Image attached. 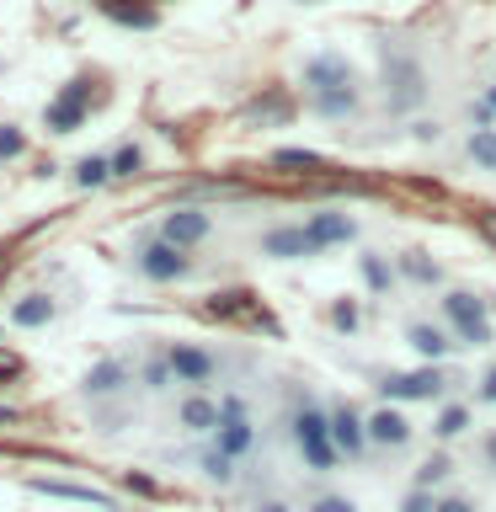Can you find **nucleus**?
Masks as SVG:
<instances>
[{
    "instance_id": "f257e3e1",
    "label": "nucleus",
    "mask_w": 496,
    "mask_h": 512,
    "mask_svg": "<svg viewBox=\"0 0 496 512\" xmlns=\"http://www.w3.org/2000/svg\"><path fill=\"white\" fill-rule=\"evenodd\" d=\"M288 443H294V454H299V464H304L310 475L347 470L342 448H336V438H331V416H326V406H320V400H310V395H299L294 411H288Z\"/></svg>"
},
{
    "instance_id": "f03ea898",
    "label": "nucleus",
    "mask_w": 496,
    "mask_h": 512,
    "mask_svg": "<svg viewBox=\"0 0 496 512\" xmlns=\"http://www.w3.org/2000/svg\"><path fill=\"white\" fill-rule=\"evenodd\" d=\"M379 86H384V112L390 118H411L427 107V64L400 43H379Z\"/></svg>"
},
{
    "instance_id": "7ed1b4c3",
    "label": "nucleus",
    "mask_w": 496,
    "mask_h": 512,
    "mask_svg": "<svg viewBox=\"0 0 496 512\" xmlns=\"http://www.w3.org/2000/svg\"><path fill=\"white\" fill-rule=\"evenodd\" d=\"M230 464H251L262 448V422H256L246 395H219V432L208 438Z\"/></svg>"
},
{
    "instance_id": "20e7f679",
    "label": "nucleus",
    "mask_w": 496,
    "mask_h": 512,
    "mask_svg": "<svg viewBox=\"0 0 496 512\" xmlns=\"http://www.w3.org/2000/svg\"><path fill=\"white\" fill-rule=\"evenodd\" d=\"M438 320L454 331L459 347H491V304L480 299L475 288H443Z\"/></svg>"
},
{
    "instance_id": "39448f33",
    "label": "nucleus",
    "mask_w": 496,
    "mask_h": 512,
    "mask_svg": "<svg viewBox=\"0 0 496 512\" xmlns=\"http://www.w3.org/2000/svg\"><path fill=\"white\" fill-rule=\"evenodd\" d=\"M128 267H134L144 283H155V288H176V283H187V278H192L198 256L166 246L160 235H139V240H134V256H128Z\"/></svg>"
},
{
    "instance_id": "423d86ee",
    "label": "nucleus",
    "mask_w": 496,
    "mask_h": 512,
    "mask_svg": "<svg viewBox=\"0 0 496 512\" xmlns=\"http://www.w3.org/2000/svg\"><path fill=\"white\" fill-rule=\"evenodd\" d=\"M448 384H454V374L448 368H400V374H379V400L384 406H422V400H448Z\"/></svg>"
},
{
    "instance_id": "0eeeda50",
    "label": "nucleus",
    "mask_w": 496,
    "mask_h": 512,
    "mask_svg": "<svg viewBox=\"0 0 496 512\" xmlns=\"http://www.w3.org/2000/svg\"><path fill=\"white\" fill-rule=\"evenodd\" d=\"M91 112H96V86H91V75H75V80H64L54 91V102L43 107V128L54 139L80 134V128L91 123Z\"/></svg>"
},
{
    "instance_id": "6e6552de",
    "label": "nucleus",
    "mask_w": 496,
    "mask_h": 512,
    "mask_svg": "<svg viewBox=\"0 0 496 512\" xmlns=\"http://www.w3.org/2000/svg\"><path fill=\"white\" fill-rule=\"evenodd\" d=\"M128 390H134V363L128 358H96L86 374H80V400L86 406H118V400H128Z\"/></svg>"
},
{
    "instance_id": "1a4fd4ad",
    "label": "nucleus",
    "mask_w": 496,
    "mask_h": 512,
    "mask_svg": "<svg viewBox=\"0 0 496 512\" xmlns=\"http://www.w3.org/2000/svg\"><path fill=\"white\" fill-rule=\"evenodd\" d=\"M166 246L176 251H198L214 240V208H203V203H176L166 219H160V230H155Z\"/></svg>"
},
{
    "instance_id": "9d476101",
    "label": "nucleus",
    "mask_w": 496,
    "mask_h": 512,
    "mask_svg": "<svg viewBox=\"0 0 496 512\" xmlns=\"http://www.w3.org/2000/svg\"><path fill=\"white\" fill-rule=\"evenodd\" d=\"M299 86L304 91H342V86H363V80H358V64L342 48H320V54L299 64Z\"/></svg>"
},
{
    "instance_id": "9b49d317",
    "label": "nucleus",
    "mask_w": 496,
    "mask_h": 512,
    "mask_svg": "<svg viewBox=\"0 0 496 512\" xmlns=\"http://www.w3.org/2000/svg\"><path fill=\"white\" fill-rule=\"evenodd\" d=\"M166 363L176 384H187V390H208L219 379V352L203 342H166Z\"/></svg>"
},
{
    "instance_id": "f8f14e48",
    "label": "nucleus",
    "mask_w": 496,
    "mask_h": 512,
    "mask_svg": "<svg viewBox=\"0 0 496 512\" xmlns=\"http://www.w3.org/2000/svg\"><path fill=\"white\" fill-rule=\"evenodd\" d=\"M304 235H310L315 256H326V251H342L358 240V219H352L347 208L326 203V208H315V214H304Z\"/></svg>"
},
{
    "instance_id": "ddd939ff",
    "label": "nucleus",
    "mask_w": 496,
    "mask_h": 512,
    "mask_svg": "<svg viewBox=\"0 0 496 512\" xmlns=\"http://www.w3.org/2000/svg\"><path fill=\"white\" fill-rule=\"evenodd\" d=\"M411 438H416V427H411L406 406H384L379 400V406L368 411V448H374V454H406Z\"/></svg>"
},
{
    "instance_id": "4468645a",
    "label": "nucleus",
    "mask_w": 496,
    "mask_h": 512,
    "mask_svg": "<svg viewBox=\"0 0 496 512\" xmlns=\"http://www.w3.org/2000/svg\"><path fill=\"white\" fill-rule=\"evenodd\" d=\"M256 251L267 256V262H310L315 246L310 235H304V219H272L262 235H256Z\"/></svg>"
},
{
    "instance_id": "2eb2a0df",
    "label": "nucleus",
    "mask_w": 496,
    "mask_h": 512,
    "mask_svg": "<svg viewBox=\"0 0 496 512\" xmlns=\"http://www.w3.org/2000/svg\"><path fill=\"white\" fill-rule=\"evenodd\" d=\"M214 320H240V326H256V331H267V336H278V320H272L262 310V299L251 294V288H219L214 299L203 304Z\"/></svg>"
},
{
    "instance_id": "dca6fc26",
    "label": "nucleus",
    "mask_w": 496,
    "mask_h": 512,
    "mask_svg": "<svg viewBox=\"0 0 496 512\" xmlns=\"http://www.w3.org/2000/svg\"><path fill=\"white\" fill-rule=\"evenodd\" d=\"M326 416H331V438H336V448H342V459L347 464L368 459V411L352 406V400H331Z\"/></svg>"
},
{
    "instance_id": "f3484780",
    "label": "nucleus",
    "mask_w": 496,
    "mask_h": 512,
    "mask_svg": "<svg viewBox=\"0 0 496 512\" xmlns=\"http://www.w3.org/2000/svg\"><path fill=\"white\" fill-rule=\"evenodd\" d=\"M176 432H182V438H198V443L214 438L219 432V395L214 390H187L176 400Z\"/></svg>"
},
{
    "instance_id": "a211bd4d",
    "label": "nucleus",
    "mask_w": 496,
    "mask_h": 512,
    "mask_svg": "<svg viewBox=\"0 0 496 512\" xmlns=\"http://www.w3.org/2000/svg\"><path fill=\"white\" fill-rule=\"evenodd\" d=\"M406 342H411V352L422 358L427 368H443L448 358L459 352V342H454V331L443 326V320H427V315H416V320H406Z\"/></svg>"
},
{
    "instance_id": "6ab92c4d",
    "label": "nucleus",
    "mask_w": 496,
    "mask_h": 512,
    "mask_svg": "<svg viewBox=\"0 0 496 512\" xmlns=\"http://www.w3.org/2000/svg\"><path fill=\"white\" fill-rule=\"evenodd\" d=\"M6 320L16 331H43V326H54V320H59V299L48 294V288H27V294L11 299Z\"/></svg>"
},
{
    "instance_id": "aec40b11",
    "label": "nucleus",
    "mask_w": 496,
    "mask_h": 512,
    "mask_svg": "<svg viewBox=\"0 0 496 512\" xmlns=\"http://www.w3.org/2000/svg\"><path fill=\"white\" fill-rule=\"evenodd\" d=\"M27 491H38V496H54V502H80V507H107V512H112V496H107L102 486H86V480L27 475Z\"/></svg>"
},
{
    "instance_id": "412c9836",
    "label": "nucleus",
    "mask_w": 496,
    "mask_h": 512,
    "mask_svg": "<svg viewBox=\"0 0 496 512\" xmlns=\"http://www.w3.org/2000/svg\"><path fill=\"white\" fill-rule=\"evenodd\" d=\"M91 11L112 27H128V32H155L160 27V6H150V0H91Z\"/></svg>"
},
{
    "instance_id": "4be33fe9",
    "label": "nucleus",
    "mask_w": 496,
    "mask_h": 512,
    "mask_svg": "<svg viewBox=\"0 0 496 512\" xmlns=\"http://www.w3.org/2000/svg\"><path fill=\"white\" fill-rule=\"evenodd\" d=\"M304 102H310L315 118L326 123H352L363 112V86H342V91H304Z\"/></svg>"
},
{
    "instance_id": "5701e85b",
    "label": "nucleus",
    "mask_w": 496,
    "mask_h": 512,
    "mask_svg": "<svg viewBox=\"0 0 496 512\" xmlns=\"http://www.w3.org/2000/svg\"><path fill=\"white\" fill-rule=\"evenodd\" d=\"M192 470H198V480H203V486H214V491H235L240 486V464H230L214 443H203L198 454H192Z\"/></svg>"
},
{
    "instance_id": "b1692460",
    "label": "nucleus",
    "mask_w": 496,
    "mask_h": 512,
    "mask_svg": "<svg viewBox=\"0 0 496 512\" xmlns=\"http://www.w3.org/2000/svg\"><path fill=\"white\" fill-rule=\"evenodd\" d=\"M294 96H288L283 86H267L262 96H256V102H246V107H240V118H246V123H267V128H278V123H288V118H294Z\"/></svg>"
},
{
    "instance_id": "393cba45",
    "label": "nucleus",
    "mask_w": 496,
    "mask_h": 512,
    "mask_svg": "<svg viewBox=\"0 0 496 512\" xmlns=\"http://www.w3.org/2000/svg\"><path fill=\"white\" fill-rule=\"evenodd\" d=\"M358 278L368 283V294H374V299H390L395 288H400L395 256H384V251H363V256H358Z\"/></svg>"
},
{
    "instance_id": "a878e982",
    "label": "nucleus",
    "mask_w": 496,
    "mask_h": 512,
    "mask_svg": "<svg viewBox=\"0 0 496 512\" xmlns=\"http://www.w3.org/2000/svg\"><path fill=\"white\" fill-rule=\"evenodd\" d=\"M395 272H400V283H411V288H443V267L432 262V251H422V246L400 251Z\"/></svg>"
},
{
    "instance_id": "bb28decb",
    "label": "nucleus",
    "mask_w": 496,
    "mask_h": 512,
    "mask_svg": "<svg viewBox=\"0 0 496 512\" xmlns=\"http://www.w3.org/2000/svg\"><path fill=\"white\" fill-rule=\"evenodd\" d=\"M470 427H475V411H470V400H443V406H438V422H432V443H438V448H448V443H459Z\"/></svg>"
},
{
    "instance_id": "cd10ccee",
    "label": "nucleus",
    "mask_w": 496,
    "mask_h": 512,
    "mask_svg": "<svg viewBox=\"0 0 496 512\" xmlns=\"http://www.w3.org/2000/svg\"><path fill=\"white\" fill-rule=\"evenodd\" d=\"M267 166L272 171H288V176H326V155H315V150H294V144H278V150L267 155Z\"/></svg>"
},
{
    "instance_id": "c85d7f7f",
    "label": "nucleus",
    "mask_w": 496,
    "mask_h": 512,
    "mask_svg": "<svg viewBox=\"0 0 496 512\" xmlns=\"http://www.w3.org/2000/svg\"><path fill=\"white\" fill-rule=\"evenodd\" d=\"M134 384H139L144 395H166V390H171L176 374H171V363H166V347H160V352H155V347L144 352L139 368H134Z\"/></svg>"
},
{
    "instance_id": "c756f323",
    "label": "nucleus",
    "mask_w": 496,
    "mask_h": 512,
    "mask_svg": "<svg viewBox=\"0 0 496 512\" xmlns=\"http://www.w3.org/2000/svg\"><path fill=\"white\" fill-rule=\"evenodd\" d=\"M112 182V155L107 150H91V155H80L75 166H70V187L75 192H96V187H107Z\"/></svg>"
},
{
    "instance_id": "7c9ffc66",
    "label": "nucleus",
    "mask_w": 496,
    "mask_h": 512,
    "mask_svg": "<svg viewBox=\"0 0 496 512\" xmlns=\"http://www.w3.org/2000/svg\"><path fill=\"white\" fill-rule=\"evenodd\" d=\"M459 464H454V454H448V448H432V454L422 459V470H416V480L411 486H422V491H432V486H443L448 475H454Z\"/></svg>"
},
{
    "instance_id": "2f4dec72",
    "label": "nucleus",
    "mask_w": 496,
    "mask_h": 512,
    "mask_svg": "<svg viewBox=\"0 0 496 512\" xmlns=\"http://www.w3.org/2000/svg\"><path fill=\"white\" fill-rule=\"evenodd\" d=\"M299 512H363V507H358V496H347V491H336V486H320V491L304 496Z\"/></svg>"
},
{
    "instance_id": "473e14b6",
    "label": "nucleus",
    "mask_w": 496,
    "mask_h": 512,
    "mask_svg": "<svg viewBox=\"0 0 496 512\" xmlns=\"http://www.w3.org/2000/svg\"><path fill=\"white\" fill-rule=\"evenodd\" d=\"M107 155H112V182H134V176L144 171V144L139 139L118 144V150H107Z\"/></svg>"
},
{
    "instance_id": "72a5a7b5",
    "label": "nucleus",
    "mask_w": 496,
    "mask_h": 512,
    "mask_svg": "<svg viewBox=\"0 0 496 512\" xmlns=\"http://www.w3.org/2000/svg\"><path fill=\"white\" fill-rule=\"evenodd\" d=\"M326 326L336 331V336H358V326H363V310H358V299H331V310H326Z\"/></svg>"
},
{
    "instance_id": "f704fd0d",
    "label": "nucleus",
    "mask_w": 496,
    "mask_h": 512,
    "mask_svg": "<svg viewBox=\"0 0 496 512\" xmlns=\"http://www.w3.org/2000/svg\"><path fill=\"white\" fill-rule=\"evenodd\" d=\"M464 155H470L480 171H496V128H470V139H464Z\"/></svg>"
},
{
    "instance_id": "c9c22d12",
    "label": "nucleus",
    "mask_w": 496,
    "mask_h": 512,
    "mask_svg": "<svg viewBox=\"0 0 496 512\" xmlns=\"http://www.w3.org/2000/svg\"><path fill=\"white\" fill-rule=\"evenodd\" d=\"M22 155H27V128L0 123V166H6V160H22Z\"/></svg>"
},
{
    "instance_id": "e433bc0d",
    "label": "nucleus",
    "mask_w": 496,
    "mask_h": 512,
    "mask_svg": "<svg viewBox=\"0 0 496 512\" xmlns=\"http://www.w3.org/2000/svg\"><path fill=\"white\" fill-rule=\"evenodd\" d=\"M123 486L134 491V496H144V502H160V496H166V486H160V480L139 475V470H123Z\"/></svg>"
},
{
    "instance_id": "4c0bfd02",
    "label": "nucleus",
    "mask_w": 496,
    "mask_h": 512,
    "mask_svg": "<svg viewBox=\"0 0 496 512\" xmlns=\"http://www.w3.org/2000/svg\"><path fill=\"white\" fill-rule=\"evenodd\" d=\"M395 512H438V491H422V486H411V491L395 502Z\"/></svg>"
},
{
    "instance_id": "58836bf2",
    "label": "nucleus",
    "mask_w": 496,
    "mask_h": 512,
    "mask_svg": "<svg viewBox=\"0 0 496 512\" xmlns=\"http://www.w3.org/2000/svg\"><path fill=\"white\" fill-rule=\"evenodd\" d=\"M22 374H27V363L16 358V352H6V347H0V390H6V384H16Z\"/></svg>"
},
{
    "instance_id": "ea45409f",
    "label": "nucleus",
    "mask_w": 496,
    "mask_h": 512,
    "mask_svg": "<svg viewBox=\"0 0 496 512\" xmlns=\"http://www.w3.org/2000/svg\"><path fill=\"white\" fill-rule=\"evenodd\" d=\"M475 400H480V406H496V363H491V368H480V379H475Z\"/></svg>"
},
{
    "instance_id": "a19ab883",
    "label": "nucleus",
    "mask_w": 496,
    "mask_h": 512,
    "mask_svg": "<svg viewBox=\"0 0 496 512\" xmlns=\"http://www.w3.org/2000/svg\"><path fill=\"white\" fill-rule=\"evenodd\" d=\"M438 512H480V507L470 491H448V496H438Z\"/></svg>"
},
{
    "instance_id": "79ce46f5",
    "label": "nucleus",
    "mask_w": 496,
    "mask_h": 512,
    "mask_svg": "<svg viewBox=\"0 0 496 512\" xmlns=\"http://www.w3.org/2000/svg\"><path fill=\"white\" fill-rule=\"evenodd\" d=\"M475 230H480V240L496 251V208H475Z\"/></svg>"
},
{
    "instance_id": "37998d69",
    "label": "nucleus",
    "mask_w": 496,
    "mask_h": 512,
    "mask_svg": "<svg viewBox=\"0 0 496 512\" xmlns=\"http://www.w3.org/2000/svg\"><path fill=\"white\" fill-rule=\"evenodd\" d=\"M475 454H480V470H486V475L496 480V427L486 432V438H480V448H475Z\"/></svg>"
},
{
    "instance_id": "c03bdc74",
    "label": "nucleus",
    "mask_w": 496,
    "mask_h": 512,
    "mask_svg": "<svg viewBox=\"0 0 496 512\" xmlns=\"http://www.w3.org/2000/svg\"><path fill=\"white\" fill-rule=\"evenodd\" d=\"M251 512H299V507H294V502H283V496H256Z\"/></svg>"
},
{
    "instance_id": "a18cd8bd",
    "label": "nucleus",
    "mask_w": 496,
    "mask_h": 512,
    "mask_svg": "<svg viewBox=\"0 0 496 512\" xmlns=\"http://www.w3.org/2000/svg\"><path fill=\"white\" fill-rule=\"evenodd\" d=\"M470 123H475V128H496V112L486 107V96H480V102H470Z\"/></svg>"
},
{
    "instance_id": "49530a36",
    "label": "nucleus",
    "mask_w": 496,
    "mask_h": 512,
    "mask_svg": "<svg viewBox=\"0 0 496 512\" xmlns=\"http://www.w3.org/2000/svg\"><path fill=\"white\" fill-rule=\"evenodd\" d=\"M411 134L422 139V144H438V123H432V118H416V123H411Z\"/></svg>"
},
{
    "instance_id": "de8ad7c7",
    "label": "nucleus",
    "mask_w": 496,
    "mask_h": 512,
    "mask_svg": "<svg viewBox=\"0 0 496 512\" xmlns=\"http://www.w3.org/2000/svg\"><path fill=\"white\" fill-rule=\"evenodd\" d=\"M16 422H22V411H16V406H0V427H16Z\"/></svg>"
},
{
    "instance_id": "09e8293b",
    "label": "nucleus",
    "mask_w": 496,
    "mask_h": 512,
    "mask_svg": "<svg viewBox=\"0 0 496 512\" xmlns=\"http://www.w3.org/2000/svg\"><path fill=\"white\" fill-rule=\"evenodd\" d=\"M486 107L496 112V80H491V86H486Z\"/></svg>"
},
{
    "instance_id": "8fccbe9b",
    "label": "nucleus",
    "mask_w": 496,
    "mask_h": 512,
    "mask_svg": "<svg viewBox=\"0 0 496 512\" xmlns=\"http://www.w3.org/2000/svg\"><path fill=\"white\" fill-rule=\"evenodd\" d=\"M299 6H315V0H299Z\"/></svg>"
},
{
    "instance_id": "3c124183",
    "label": "nucleus",
    "mask_w": 496,
    "mask_h": 512,
    "mask_svg": "<svg viewBox=\"0 0 496 512\" xmlns=\"http://www.w3.org/2000/svg\"><path fill=\"white\" fill-rule=\"evenodd\" d=\"M112 512H118V507H112Z\"/></svg>"
},
{
    "instance_id": "603ef678",
    "label": "nucleus",
    "mask_w": 496,
    "mask_h": 512,
    "mask_svg": "<svg viewBox=\"0 0 496 512\" xmlns=\"http://www.w3.org/2000/svg\"><path fill=\"white\" fill-rule=\"evenodd\" d=\"M150 6H155V0H150Z\"/></svg>"
}]
</instances>
